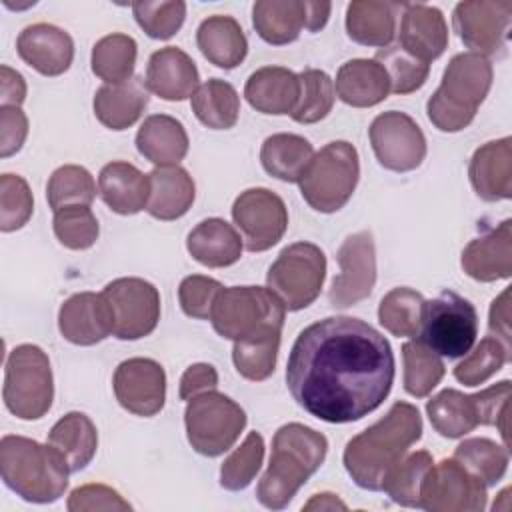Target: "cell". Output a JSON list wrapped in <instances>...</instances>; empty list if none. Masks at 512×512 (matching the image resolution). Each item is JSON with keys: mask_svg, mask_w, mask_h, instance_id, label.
<instances>
[{"mask_svg": "<svg viewBox=\"0 0 512 512\" xmlns=\"http://www.w3.org/2000/svg\"><path fill=\"white\" fill-rule=\"evenodd\" d=\"M390 342L370 324L328 316L306 326L292 344L286 386L310 416L346 424L374 412L394 384Z\"/></svg>", "mask_w": 512, "mask_h": 512, "instance_id": "1", "label": "cell"}, {"mask_svg": "<svg viewBox=\"0 0 512 512\" xmlns=\"http://www.w3.org/2000/svg\"><path fill=\"white\" fill-rule=\"evenodd\" d=\"M422 436V416L414 404L394 402L386 416L348 440L344 468L364 490L380 492L390 470Z\"/></svg>", "mask_w": 512, "mask_h": 512, "instance_id": "2", "label": "cell"}, {"mask_svg": "<svg viewBox=\"0 0 512 512\" xmlns=\"http://www.w3.org/2000/svg\"><path fill=\"white\" fill-rule=\"evenodd\" d=\"M328 452L324 434L300 422L284 424L272 440V454L266 472L262 474L256 498L264 508H286L300 486L322 466Z\"/></svg>", "mask_w": 512, "mask_h": 512, "instance_id": "3", "label": "cell"}, {"mask_svg": "<svg viewBox=\"0 0 512 512\" xmlns=\"http://www.w3.org/2000/svg\"><path fill=\"white\" fill-rule=\"evenodd\" d=\"M0 474L4 484L26 502H56L68 488V462L50 444L6 434L0 440Z\"/></svg>", "mask_w": 512, "mask_h": 512, "instance_id": "4", "label": "cell"}, {"mask_svg": "<svg viewBox=\"0 0 512 512\" xmlns=\"http://www.w3.org/2000/svg\"><path fill=\"white\" fill-rule=\"evenodd\" d=\"M492 62L476 52L456 54L436 92L428 98L426 114L440 132H460L476 116L492 86Z\"/></svg>", "mask_w": 512, "mask_h": 512, "instance_id": "5", "label": "cell"}, {"mask_svg": "<svg viewBox=\"0 0 512 512\" xmlns=\"http://www.w3.org/2000/svg\"><path fill=\"white\" fill-rule=\"evenodd\" d=\"M510 390V380H502L478 394L446 388L428 400L426 414L432 428L444 438H462L480 424L498 426L508 448Z\"/></svg>", "mask_w": 512, "mask_h": 512, "instance_id": "6", "label": "cell"}, {"mask_svg": "<svg viewBox=\"0 0 512 512\" xmlns=\"http://www.w3.org/2000/svg\"><path fill=\"white\" fill-rule=\"evenodd\" d=\"M286 308L282 300L262 286L222 288L212 304L210 322L228 340H244L264 332H282Z\"/></svg>", "mask_w": 512, "mask_h": 512, "instance_id": "7", "label": "cell"}, {"mask_svg": "<svg viewBox=\"0 0 512 512\" xmlns=\"http://www.w3.org/2000/svg\"><path fill=\"white\" fill-rule=\"evenodd\" d=\"M358 178L360 160L356 148L346 140H334L312 156L298 184L310 208L332 214L350 200Z\"/></svg>", "mask_w": 512, "mask_h": 512, "instance_id": "8", "label": "cell"}, {"mask_svg": "<svg viewBox=\"0 0 512 512\" xmlns=\"http://www.w3.org/2000/svg\"><path fill=\"white\" fill-rule=\"evenodd\" d=\"M2 398L6 408L20 420H38L50 410L54 380L50 360L40 346L20 344L10 350Z\"/></svg>", "mask_w": 512, "mask_h": 512, "instance_id": "9", "label": "cell"}, {"mask_svg": "<svg viewBox=\"0 0 512 512\" xmlns=\"http://www.w3.org/2000/svg\"><path fill=\"white\" fill-rule=\"evenodd\" d=\"M418 340L444 358L466 356L478 336V314L470 300L444 290L424 300Z\"/></svg>", "mask_w": 512, "mask_h": 512, "instance_id": "10", "label": "cell"}, {"mask_svg": "<svg viewBox=\"0 0 512 512\" xmlns=\"http://www.w3.org/2000/svg\"><path fill=\"white\" fill-rule=\"evenodd\" d=\"M184 424L190 446L198 454L214 458L234 446L246 426V412L232 398L208 390L188 400Z\"/></svg>", "mask_w": 512, "mask_h": 512, "instance_id": "11", "label": "cell"}, {"mask_svg": "<svg viewBox=\"0 0 512 512\" xmlns=\"http://www.w3.org/2000/svg\"><path fill=\"white\" fill-rule=\"evenodd\" d=\"M326 278V256L312 242H294L286 246L266 274L268 288L282 300L290 312L310 306Z\"/></svg>", "mask_w": 512, "mask_h": 512, "instance_id": "12", "label": "cell"}, {"mask_svg": "<svg viewBox=\"0 0 512 512\" xmlns=\"http://www.w3.org/2000/svg\"><path fill=\"white\" fill-rule=\"evenodd\" d=\"M486 498V484L454 458L432 464L420 488V508L428 512H480Z\"/></svg>", "mask_w": 512, "mask_h": 512, "instance_id": "13", "label": "cell"}, {"mask_svg": "<svg viewBox=\"0 0 512 512\" xmlns=\"http://www.w3.org/2000/svg\"><path fill=\"white\" fill-rule=\"evenodd\" d=\"M376 160L392 172L416 170L426 158L422 128L404 112L388 110L378 114L368 130Z\"/></svg>", "mask_w": 512, "mask_h": 512, "instance_id": "14", "label": "cell"}, {"mask_svg": "<svg viewBox=\"0 0 512 512\" xmlns=\"http://www.w3.org/2000/svg\"><path fill=\"white\" fill-rule=\"evenodd\" d=\"M112 306L114 336L138 340L154 332L160 320V294L154 284L142 278H118L102 290Z\"/></svg>", "mask_w": 512, "mask_h": 512, "instance_id": "15", "label": "cell"}, {"mask_svg": "<svg viewBox=\"0 0 512 512\" xmlns=\"http://www.w3.org/2000/svg\"><path fill=\"white\" fill-rule=\"evenodd\" d=\"M232 218L246 250L264 252L278 244L288 228L284 200L268 188H248L232 204Z\"/></svg>", "mask_w": 512, "mask_h": 512, "instance_id": "16", "label": "cell"}, {"mask_svg": "<svg viewBox=\"0 0 512 512\" xmlns=\"http://www.w3.org/2000/svg\"><path fill=\"white\" fill-rule=\"evenodd\" d=\"M512 22L510 0H466L452 12L458 38L470 52L492 56L502 52Z\"/></svg>", "mask_w": 512, "mask_h": 512, "instance_id": "17", "label": "cell"}, {"mask_svg": "<svg viewBox=\"0 0 512 512\" xmlns=\"http://www.w3.org/2000/svg\"><path fill=\"white\" fill-rule=\"evenodd\" d=\"M330 2L260 0L252 6V24L258 36L274 46L294 42L300 30L316 32L328 22Z\"/></svg>", "mask_w": 512, "mask_h": 512, "instance_id": "18", "label": "cell"}, {"mask_svg": "<svg viewBox=\"0 0 512 512\" xmlns=\"http://www.w3.org/2000/svg\"><path fill=\"white\" fill-rule=\"evenodd\" d=\"M340 274L332 280L328 300L334 308H348L372 294L376 284V246L370 232L350 234L338 248Z\"/></svg>", "mask_w": 512, "mask_h": 512, "instance_id": "19", "label": "cell"}, {"mask_svg": "<svg viewBox=\"0 0 512 512\" xmlns=\"http://www.w3.org/2000/svg\"><path fill=\"white\" fill-rule=\"evenodd\" d=\"M112 386L120 406L136 416H154L164 408L166 374L152 358H128L120 362Z\"/></svg>", "mask_w": 512, "mask_h": 512, "instance_id": "20", "label": "cell"}, {"mask_svg": "<svg viewBox=\"0 0 512 512\" xmlns=\"http://www.w3.org/2000/svg\"><path fill=\"white\" fill-rule=\"evenodd\" d=\"M60 334L78 346H92L114 332V314L100 292H80L64 300L58 312Z\"/></svg>", "mask_w": 512, "mask_h": 512, "instance_id": "21", "label": "cell"}, {"mask_svg": "<svg viewBox=\"0 0 512 512\" xmlns=\"http://www.w3.org/2000/svg\"><path fill=\"white\" fill-rule=\"evenodd\" d=\"M16 50L18 56L42 76H60L72 64L74 40L58 26L38 22L18 34Z\"/></svg>", "mask_w": 512, "mask_h": 512, "instance_id": "22", "label": "cell"}, {"mask_svg": "<svg viewBox=\"0 0 512 512\" xmlns=\"http://www.w3.org/2000/svg\"><path fill=\"white\" fill-rule=\"evenodd\" d=\"M398 46L414 58L430 64L448 46V26L444 14L428 4H402Z\"/></svg>", "mask_w": 512, "mask_h": 512, "instance_id": "23", "label": "cell"}, {"mask_svg": "<svg viewBox=\"0 0 512 512\" xmlns=\"http://www.w3.org/2000/svg\"><path fill=\"white\" fill-rule=\"evenodd\" d=\"M468 176L474 192L486 202L512 198V138L490 140L476 148Z\"/></svg>", "mask_w": 512, "mask_h": 512, "instance_id": "24", "label": "cell"}, {"mask_svg": "<svg viewBox=\"0 0 512 512\" xmlns=\"http://www.w3.org/2000/svg\"><path fill=\"white\" fill-rule=\"evenodd\" d=\"M198 68L194 60L176 46L156 50L146 66L144 84L162 100L180 102L198 88Z\"/></svg>", "mask_w": 512, "mask_h": 512, "instance_id": "25", "label": "cell"}, {"mask_svg": "<svg viewBox=\"0 0 512 512\" xmlns=\"http://www.w3.org/2000/svg\"><path fill=\"white\" fill-rule=\"evenodd\" d=\"M462 270L478 282H494L512 274V220L474 238L462 252Z\"/></svg>", "mask_w": 512, "mask_h": 512, "instance_id": "26", "label": "cell"}, {"mask_svg": "<svg viewBox=\"0 0 512 512\" xmlns=\"http://www.w3.org/2000/svg\"><path fill=\"white\" fill-rule=\"evenodd\" d=\"M98 192L104 204L122 216L138 214L150 198V178L130 162H110L98 174Z\"/></svg>", "mask_w": 512, "mask_h": 512, "instance_id": "27", "label": "cell"}, {"mask_svg": "<svg viewBox=\"0 0 512 512\" xmlns=\"http://www.w3.org/2000/svg\"><path fill=\"white\" fill-rule=\"evenodd\" d=\"M338 98L354 108H370L390 94L386 70L374 58H354L340 66L334 82Z\"/></svg>", "mask_w": 512, "mask_h": 512, "instance_id": "28", "label": "cell"}, {"mask_svg": "<svg viewBox=\"0 0 512 512\" xmlns=\"http://www.w3.org/2000/svg\"><path fill=\"white\" fill-rule=\"evenodd\" d=\"M298 74L282 66H264L252 72L244 86L248 104L262 114H292L298 102Z\"/></svg>", "mask_w": 512, "mask_h": 512, "instance_id": "29", "label": "cell"}, {"mask_svg": "<svg viewBox=\"0 0 512 512\" xmlns=\"http://www.w3.org/2000/svg\"><path fill=\"white\" fill-rule=\"evenodd\" d=\"M186 248L202 266L224 268L240 260L244 240L226 220L206 218L190 230Z\"/></svg>", "mask_w": 512, "mask_h": 512, "instance_id": "30", "label": "cell"}, {"mask_svg": "<svg viewBox=\"0 0 512 512\" xmlns=\"http://www.w3.org/2000/svg\"><path fill=\"white\" fill-rule=\"evenodd\" d=\"M148 88L142 78L104 84L94 94V114L110 130L130 128L148 106Z\"/></svg>", "mask_w": 512, "mask_h": 512, "instance_id": "31", "label": "cell"}, {"mask_svg": "<svg viewBox=\"0 0 512 512\" xmlns=\"http://www.w3.org/2000/svg\"><path fill=\"white\" fill-rule=\"evenodd\" d=\"M150 198L146 212L158 220L184 216L196 198L192 176L180 166H156L150 174Z\"/></svg>", "mask_w": 512, "mask_h": 512, "instance_id": "32", "label": "cell"}, {"mask_svg": "<svg viewBox=\"0 0 512 512\" xmlns=\"http://www.w3.org/2000/svg\"><path fill=\"white\" fill-rule=\"evenodd\" d=\"M196 44L210 64L224 70L236 68L248 52L242 26L226 14H214L202 20L196 30Z\"/></svg>", "mask_w": 512, "mask_h": 512, "instance_id": "33", "label": "cell"}, {"mask_svg": "<svg viewBox=\"0 0 512 512\" xmlns=\"http://www.w3.org/2000/svg\"><path fill=\"white\" fill-rule=\"evenodd\" d=\"M136 148L156 166H178L188 152V134L180 120L152 114L136 132Z\"/></svg>", "mask_w": 512, "mask_h": 512, "instance_id": "34", "label": "cell"}, {"mask_svg": "<svg viewBox=\"0 0 512 512\" xmlns=\"http://www.w3.org/2000/svg\"><path fill=\"white\" fill-rule=\"evenodd\" d=\"M402 4L382 0H354L346 8V32L362 44L386 48L394 40L396 12Z\"/></svg>", "mask_w": 512, "mask_h": 512, "instance_id": "35", "label": "cell"}, {"mask_svg": "<svg viewBox=\"0 0 512 512\" xmlns=\"http://www.w3.org/2000/svg\"><path fill=\"white\" fill-rule=\"evenodd\" d=\"M48 444L68 462L70 472H80L92 462L98 450V432L86 414L68 412L52 426Z\"/></svg>", "mask_w": 512, "mask_h": 512, "instance_id": "36", "label": "cell"}, {"mask_svg": "<svg viewBox=\"0 0 512 512\" xmlns=\"http://www.w3.org/2000/svg\"><path fill=\"white\" fill-rule=\"evenodd\" d=\"M312 156V144L304 136L288 132L268 136L260 148L264 170L282 182H298Z\"/></svg>", "mask_w": 512, "mask_h": 512, "instance_id": "37", "label": "cell"}, {"mask_svg": "<svg viewBox=\"0 0 512 512\" xmlns=\"http://www.w3.org/2000/svg\"><path fill=\"white\" fill-rule=\"evenodd\" d=\"M192 112L212 130H228L238 122L240 96L236 88L220 78H210L190 96Z\"/></svg>", "mask_w": 512, "mask_h": 512, "instance_id": "38", "label": "cell"}, {"mask_svg": "<svg viewBox=\"0 0 512 512\" xmlns=\"http://www.w3.org/2000/svg\"><path fill=\"white\" fill-rule=\"evenodd\" d=\"M138 46L128 34L114 32L100 38L92 48V72L106 84H120L132 78Z\"/></svg>", "mask_w": 512, "mask_h": 512, "instance_id": "39", "label": "cell"}, {"mask_svg": "<svg viewBox=\"0 0 512 512\" xmlns=\"http://www.w3.org/2000/svg\"><path fill=\"white\" fill-rule=\"evenodd\" d=\"M452 458L482 480L486 488L498 484L508 470V448L490 438H468L460 442Z\"/></svg>", "mask_w": 512, "mask_h": 512, "instance_id": "40", "label": "cell"}, {"mask_svg": "<svg viewBox=\"0 0 512 512\" xmlns=\"http://www.w3.org/2000/svg\"><path fill=\"white\" fill-rule=\"evenodd\" d=\"M280 336L282 332H264L236 340L232 348V360L238 374L252 382L266 380L276 368Z\"/></svg>", "mask_w": 512, "mask_h": 512, "instance_id": "41", "label": "cell"}, {"mask_svg": "<svg viewBox=\"0 0 512 512\" xmlns=\"http://www.w3.org/2000/svg\"><path fill=\"white\" fill-rule=\"evenodd\" d=\"M424 298L420 292L400 286L390 290L378 306L380 324L398 338H414L420 332Z\"/></svg>", "mask_w": 512, "mask_h": 512, "instance_id": "42", "label": "cell"}, {"mask_svg": "<svg viewBox=\"0 0 512 512\" xmlns=\"http://www.w3.org/2000/svg\"><path fill=\"white\" fill-rule=\"evenodd\" d=\"M404 390L416 398L428 396L444 376V362L420 340H410L402 346Z\"/></svg>", "mask_w": 512, "mask_h": 512, "instance_id": "43", "label": "cell"}, {"mask_svg": "<svg viewBox=\"0 0 512 512\" xmlns=\"http://www.w3.org/2000/svg\"><path fill=\"white\" fill-rule=\"evenodd\" d=\"M432 464V454L426 450L404 456L386 476L382 490L400 506L420 508V488Z\"/></svg>", "mask_w": 512, "mask_h": 512, "instance_id": "44", "label": "cell"}, {"mask_svg": "<svg viewBox=\"0 0 512 512\" xmlns=\"http://www.w3.org/2000/svg\"><path fill=\"white\" fill-rule=\"evenodd\" d=\"M298 102L292 120L298 124H314L328 116L334 106V82L324 70L308 68L298 74Z\"/></svg>", "mask_w": 512, "mask_h": 512, "instance_id": "45", "label": "cell"}, {"mask_svg": "<svg viewBox=\"0 0 512 512\" xmlns=\"http://www.w3.org/2000/svg\"><path fill=\"white\" fill-rule=\"evenodd\" d=\"M94 196H96V182L92 174L84 166H76V164H66L56 168L46 186V198L54 212L70 204L90 206Z\"/></svg>", "mask_w": 512, "mask_h": 512, "instance_id": "46", "label": "cell"}, {"mask_svg": "<svg viewBox=\"0 0 512 512\" xmlns=\"http://www.w3.org/2000/svg\"><path fill=\"white\" fill-rule=\"evenodd\" d=\"M510 360V348H506L496 336H486L480 344L466 354V358L454 368V378L464 386H480L492 378Z\"/></svg>", "mask_w": 512, "mask_h": 512, "instance_id": "47", "label": "cell"}, {"mask_svg": "<svg viewBox=\"0 0 512 512\" xmlns=\"http://www.w3.org/2000/svg\"><path fill=\"white\" fill-rule=\"evenodd\" d=\"M264 460V438L250 432L244 442L224 460L220 468V486L232 492L244 490L256 478Z\"/></svg>", "mask_w": 512, "mask_h": 512, "instance_id": "48", "label": "cell"}, {"mask_svg": "<svg viewBox=\"0 0 512 512\" xmlns=\"http://www.w3.org/2000/svg\"><path fill=\"white\" fill-rule=\"evenodd\" d=\"M54 234L70 250H86L98 240V220L90 206L70 204L54 212Z\"/></svg>", "mask_w": 512, "mask_h": 512, "instance_id": "49", "label": "cell"}, {"mask_svg": "<svg viewBox=\"0 0 512 512\" xmlns=\"http://www.w3.org/2000/svg\"><path fill=\"white\" fill-rule=\"evenodd\" d=\"M374 60L380 62L386 70L390 80V92L394 94L416 92L424 86L430 72V64L414 58L400 46H386L378 50Z\"/></svg>", "mask_w": 512, "mask_h": 512, "instance_id": "50", "label": "cell"}, {"mask_svg": "<svg viewBox=\"0 0 512 512\" xmlns=\"http://www.w3.org/2000/svg\"><path fill=\"white\" fill-rule=\"evenodd\" d=\"M132 12L138 26L156 40L172 38L186 18V4L182 0H138L132 2Z\"/></svg>", "mask_w": 512, "mask_h": 512, "instance_id": "51", "label": "cell"}, {"mask_svg": "<svg viewBox=\"0 0 512 512\" xmlns=\"http://www.w3.org/2000/svg\"><path fill=\"white\" fill-rule=\"evenodd\" d=\"M34 212V198L28 182L18 174L0 176V230L22 228Z\"/></svg>", "mask_w": 512, "mask_h": 512, "instance_id": "52", "label": "cell"}, {"mask_svg": "<svg viewBox=\"0 0 512 512\" xmlns=\"http://www.w3.org/2000/svg\"><path fill=\"white\" fill-rule=\"evenodd\" d=\"M222 288L224 286L214 278L202 274L186 276L178 288V298L184 314L198 320H210L214 298Z\"/></svg>", "mask_w": 512, "mask_h": 512, "instance_id": "53", "label": "cell"}, {"mask_svg": "<svg viewBox=\"0 0 512 512\" xmlns=\"http://www.w3.org/2000/svg\"><path fill=\"white\" fill-rule=\"evenodd\" d=\"M70 512H94V510H130L132 506L106 484H84L72 490L68 496Z\"/></svg>", "mask_w": 512, "mask_h": 512, "instance_id": "54", "label": "cell"}, {"mask_svg": "<svg viewBox=\"0 0 512 512\" xmlns=\"http://www.w3.org/2000/svg\"><path fill=\"white\" fill-rule=\"evenodd\" d=\"M28 136V118L20 106L0 108V156L16 154Z\"/></svg>", "mask_w": 512, "mask_h": 512, "instance_id": "55", "label": "cell"}, {"mask_svg": "<svg viewBox=\"0 0 512 512\" xmlns=\"http://www.w3.org/2000/svg\"><path fill=\"white\" fill-rule=\"evenodd\" d=\"M218 386V372L212 364L198 362L186 368V372L180 378V398L192 400L198 394H204L208 390H216Z\"/></svg>", "mask_w": 512, "mask_h": 512, "instance_id": "56", "label": "cell"}, {"mask_svg": "<svg viewBox=\"0 0 512 512\" xmlns=\"http://www.w3.org/2000/svg\"><path fill=\"white\" fill-rule=\"evenodd\" d=\"M488 328L506 348H510V286L492 302Z\"/></svg>", "mask_w": 512, "mask_h": 512, "instance_id": "57", "label": "cell"}, {"mask_svg": "<svg viewBox=\"0 0 512 512\" xmlns=\"http://www.w3.org/2000/svg\"><path fill=\"white\" fill-rule=\"evenodd\" d=\"M26 98V82L20 72L2 64L0 66V102L2 106H20Z\"/></svg>", "mask_w": 512, "mask_h": 512, "instance_id": "58", "label": "cell"}, {"mask_svg": "<svg viewBox=\"0 0 512 512\" xmlns=\"http://www.w3.org/2000/svg\"><path fill=\"white\" fill-rule=\"evenodd\" d=\"M348 506L332 492H322L314 494L306 504L304 510H346Z\"/></svg>", "mask_w": 512, "mask_h": 512, "instance_id": "59", "label": "cell"}]
</instances>
